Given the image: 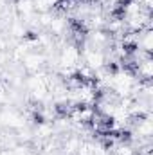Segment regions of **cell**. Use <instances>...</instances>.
<instances>
[{"label":"cell","mask_w":153,"mask_h":155,"mask_svg":"<svg viewBox=\"0 0 153 155\" xmlns=\"http://www.w3.org/2000/svg\"><path fill=\"white\" fill-rule=\"evenodd\" d=\"M86 2H96V0H86Z\"/></svg>","instance_id":"8992f818"},{"label":"cell","mask_w":153,"mask_h":155,"mask_svg":"<svg viewBox=\"0 0 153 155\" xmlns=\"http://www.w3.org/2000/svg\"><path fill=\"white\" fill-rule=\"evenodd\" d=\"M20 69L25 74H33V72H41L45 71V67L49 65V54L40 51V49H33L29 51L22 60H20Z\"/></svg>","instance_id":"3957f363"},{"label":"cell","mask_w":153,"mask_h":155,"mask_svg":"<svg viewBox=\"0 0 153 155\" xmlns=\"http://www.w3.org/2000/svg\"><path fill=\"white\" fill-rule=\"evenodd\" d=\"M9 51H0V72L7 69V61H9Z\"/></svg>","instance_id":"5b68a950"},{"label":"cell","mask_w":153,"mask_h":155,"mask_svg":"<svg viewBox=\"0 0 153 155\" xmlns=\"http://www.w3.org/2000/svg\"><path fill=\"white\" fill-rule=\"evenodd\" d=\"M110 155H137V148L130 141H119L112 146H108Z\"/></svg>","instance_id":"277c9868"},{"label":"cell","mask_w":153,"mask_h":155,"mask_svg":"<svg viewBox=\"0 0 153 155\" xmlns=\"http://www.w3.org/2000/svg\"><path fill=\"white\" fill-rule=\"evenodd\" d=\"M79 49H81V65L90 69L94 74H97L99 71L108 67V52L106 51L88 47V45H83Z\"/></svg>","instance_id":"7a4b0ae2"},{"label":"cell","mask_w":153,"mask_h":155,"mask_svg":"<svg viewBox=\"0 0 153 155\" xmlns=\"http://www.w3.org/2000/svg\"><path fill=\"white\" fill-rule=\"evenodd\" d=\"M54 61H56V71H60L63 76H72L81 67V49L76 43H67L56 52Z\"/></svg>","instance_id":"6da1fadb"}]
</instances>
